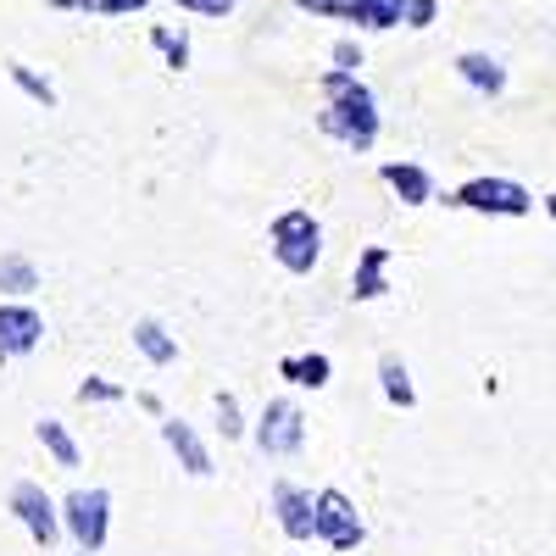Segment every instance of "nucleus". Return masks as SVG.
I'll use <instances>...</instances> for the list:
<instances>
[{"label":"nucleus","mask_w":556,"mask_h":556,"mask_svg":"<svg viewBox=\"0 0 556 556\" xmlns=\"http://www.w3.org/2000/svg\"><path fill=\"white\" fill-rule=\"evenodd\" d=\"M317 84H323V101H329L317 112V128L329 139H340V146H351V151H374L379 146V101H374V89H367L356 73H345V67H329Z\"/></svg>","instance_id":"f257e3e1"},{"label":"nucleus","mask_w":556,"mask_h":556,"mask_svg":"<svg viewBox=\"0 0 556 556\" xmlns=\"http://www.w3.org/2000/svg\"><path fill=\"white\" fill-rule=\"evenodd\" d=\"M267 240H273V256H278V267H285V273H312L317 256H323V228L301 206L295 212H278L273 228H267Z\"/></svg>","instance_id":"f03ea898"},{"label":"nucleus","mask_w":556,"mask_h":556,"mask_svg":"<svg viewBox=\"0 0 556 556\" xmlns=\"http://www.w3.org/2000/svg\"><path fill=\"white\" fill-rule=\"evenodd\" d=\"M56 513H62V529L73 534L78 551L96 556L106 545V534H112V495L106 490H73Z\"/></svg>","instance_id":"7ed1b4c3"},{"label":"nucleus","mask_w":556,"mask_h":556,"mask_svg":"<svg viewBox=\"0 0 556 556\" xmlns=\"http://www.w3.org/2000/svg\"><path fill=\"white\" fill-rule=\"evenodd\" d=\"M451 206L484 212V217H523V212H534V195L523 190L518 178H468V184L451 195Z\"/></svg>","instance_id":"20e7f679"},{"label":"nucleus","mask_w":556,"mask_h":556,"mask_svg":"<svg viewBox=\"0 0 556 556\" xmlns=\"http://www.w3.org/2000/svg\"><path fill=\"white\" fill-rule=\"evenodd\" d=\"M312 534L317 540H329L334 551H356L362 545V518H356V506H351V495L345 490H323V495H312Z\"/></svg>","instance_id":"39448f33"},{"label":"nucleus","mask_w":556,"mask_h":556,"mask_svg":"<svg viewBox=\"0 0 556 556\" xmlns=\"http://www.w3.org/2000/svg\"><path fill=\"white\" fill-rule=\"evenodd\" d=\"M256 445L262 456H295L306 445V417L295 401H267L256 417Z\"/></svg>","instance_id":"423d86ee"},{"label":"nucleus","mask_w":556,"mask_h":556,"mask_svg":"<svg viewBox=\"0 0 556 556\" xmlns=\"http://www.w3.org/2000/svg\"><path fill=\"white\" fill-rule=\"evenodd\" d=\"M12 513H17V523L34 534V545L45 551V556H51L56 551V540H62V513H56V501L51 495H45V484H17L12 490Z\"/></svg>","instance_id":"0eeeda50"},{"label":"nucleus","mask_w":556,"mask_h":556,"mask_svg":"<svg viewBox=\"0 0 556 556\" xmlns=\"http://www.w3.org/2000/svg\"><path fill=\"white\" fill-rule=\"evenodd\" d=\"M39 340H45V317L23 301H0V362L28 356Z\"/></svg>","instance_id":"6e6552de"},{"label":"nucleus","mask_w":556,"mask_h":556,"mask_svg":"<svg viewBox=\"0 0 556 556\" xmlns=\"http://www.w3.org/2000/svg\"><path fill=\"white\" fill-rule=\"evenodd\" d=\"M162 440H167V451L178 456V468L190 473V479H206V473H212V451L201 445V434H195L190 424H178V417H162Z\"/></svg>","instance_id":"1a4fd4ad"},{"label":"nucleus","mask_w":556,"mask_h":556,"mask_svg":"<svg viewBox=\"0 0 556 556\" xmlns=\"http://www.w3.org/2000/svg\"><path fill=\"white\" fill-rule=\"evenodd\" d=\"M273 513L290 540H312V495L301 484H273Z\"/></svg>","instance_id":"9d476101"},{"label":"nucleus","mask_w":556,"mask_h":556,"mask_svg":"<svg viewBox=\"0 0 556 556\" xmlns=\"http://www.w3.org/2000/svg\"><path fill=\"white\" fill-rule=\"evenodd\" d=\"M384 184H390L406 206H429V201H434V178L417 167V162H384Z\"/></svg>","instance_id":"9b49d317"},{"label":"nucleus","mask_w":556,"mask_h":556,"mask_svg":"<svg viewBox=\"0 0 556 556\" xmlns=\"http://www.w3.org/2000/svg\"><path fill=\"white\" fill-rule=\"evenodd\" d=\"M456 73H462V84H468V89H479V96H501V89H506V67L495 56H484V51H462L456 56Z\"/></svg>","instance_id":"f8f14e48"},{"label":"nucleus","mask_w":556,"mask_h":556,"mask_svg":"<svg viewBox=\"0 0 556 556\" xmlns=\"http://www.w3.org/2000/svg\"><path fill=\"white\" fill-rule=\"evenodd\" d=\"M384 267H390V251L384 245H367L362 256H356V278H351V295L356 301H379L390 285H384Z\"/></svg>","instance_id":"ddd939ff"},{"label":"nucleus","mask_w":556,"mask_h":556,"mask_svg":"<svg viewBox=\"0 0 556 556\" xmlns=\"http://www.w3.org/2000/svg\"><path fill=\"white\" fill-rule=\"evenodd\" d=\"M278 374H285L290 384L323 390V384H329V374H334V362L323 356V351H312V356H285V362H278Z\"/></svg>","instance_id":"4468645a"},{"label":"nucleus","mask_w":556,"mask_h":556,"mask_svg":"<svg viewBox=\"0 0 556 556\" xmlns=\"http://www.w3.org/2000/svg\"><path fill=\"white\" fill-rule=\"evenodd\" d=\"M39 445L45 451H51V462H56V468H78V440L67 434V424H56V417H39Z\"/></svg>","instance_id":"2eb2a0df"},{"label":"nucleus","mask_w":556,"mask_h":556,"mask_svg":"<svg viewBox=\"0 0 556 556\" xmlns=\"http://www.w3.org/2000/svg\"><path fill=\"white\" fill-rule=\"evenodd\" d=\"M134 345L146 351V362H156V367H167V362L178 356V340H173V334L162 329V323H151V317H146V323H139V329H134Z\"/></svg>","instance_id":"dca6fc26"},{"label":"nucleus","mask_w":556,"mask_h":556,"mask_svg":"<svg viewBox=\"0 0 556 556\" xmlns=\"http://www.w3.org/2000/svg\"><path fill=\"white\" fill-rule=\"evenodd\" d=\"M401 12H406V0H356V12H351V23L356 28H401Z\"/></svg>","instance_id":"f3484780"},{"label":"nucleus","mask_w":556,"mask_h":556,"mask_svg":"<svg viewBox=\"0 0 556 556\" xmlns=\"http://www.w3.org/2000/svg\"><path fill=\"white\" fill-rule=\"evenodd\" d=\"M0 290H7V295H28V290H39V267H34L23 251L0 256Z\"/></svg>","instance_id":"a211bd4d"},{"label":"nucleus","mask_w":556,"mask_h":556,"mask_svg":"<svg viewBox=\"0 0 556 556\" xmlns=\"http://www.w3.org/2000/svg\"><path fill=\"white\" fill-rule=\"evenodd\" d=\"M379 379H384V395H390V406H417V390H412V374H406V362L401 356H384L379 362Z\"/></svg>","instance_id":"6ab92c4d"},{"label":"nucleus","mask_w":556,"mask_h":556,"mask_svg":"<svg viewBox=\"0 0 556 556\" xmlns=\"http://www.w3.org/2000/svg\"><path fill=\"white\" fill-rule=\"evenodd\" d=\"M7 73H12V84L23 89V96H28V101H39L45 112H51V106H56V89H51V78H39V73H34V67H23V62H12Z\"/></svg>","instance_id":"aec40b11"},{"label":"nucleus","mask_w":556,"mask_h":556,"mask_svg":"<svg viewBox=\"0 0 556 556\" xmlns=\"http://www.w3.org/2000/svg\"><path fill=\"white\" fill-rule=\"evenodd\" d=\"M151 45H156V51L167 56V67H178V73L190 67V39H184V34H173V28H156V34H151Z\"/></svg>","instance_id":"412c9836"},{"label":"nucleus","mask_w":556,"mask_h":556,"mask_svg":"<svg viewBox=\"0 0 556 556\" xmlns=\"http://www.w3.org/2000/svg\"><path fill=\"white\" fill-rule=\"evenodd\" d=\"M217 424H223V440H240L245 434V417H240V401L235 395H217Z\"/></svg>","instance_id":"4be33fe9"},{"label":"nucleus","mask_w":556,"mask_h":556,"mask_svg":"<svg viewBox=\"0 0 556 556\" xmlns=\"http://www.w3.org/2000/svg\"><path fill=\"white\" fill-rule=\"evenodd\" d=\"M301 12H312V17H345L351 23V12H356V0H295Z\"/></svg>","instance_id":"5701e85b"},{"label":"nucleus","mask_w":556,"mask_h":556,"mask_svg":"<svg viewBox=\"0 0 556 556\" xmlns=\"http://www.w3.org/2000/svg\"><path fill=\"white\" fill-rule=\"evenodd\" d=\"M434 17H440V0H406V12H401L406 28H429Z\"/></svg>","instance_id":"b1692460"},{"label":"nucleus","mask_w":556,"mask_h":556,"mask_svg":"<svg viewBox=\"0 0 556 556\" xmlns=\"http://www.w3.org/2000/svg\"><path fill=\"white\" fill-rule=\"evenodd\" d=\"M178 7L195 12V17H228V12L240 7V0H178Z\"/></svg>","instance_id":"393cba45"},{"label":"nucleus","mask_w":556,"mask_h":556,"mask_svg":"<svg viewBox=\"0 0 556 556\" xmlns=\"http://www.w3.org/2000/svg\"><path fill=\"white\" fill-rule=\"evenodd\" d=\"M78 401H123V390L112 379H84L78 384Z\"/></svg>","instance_id":"a878e982"},{"label":"nucleus","mask_w":556,"mask_h":556,"mask_svg":"<svg viewBox=\"0 0 556 556\" xmlns=\"http://www.w3.org/2000/svg\"><path fill=\"white\" fill-rule=\"evenodd\" d=\"M334 67H345V73L362 67V45H356V39H340V45H334Z\"/></svg>","instance_id":"bb28decb"},{"label":"nucleus","mask_w":556,"mask_h":556,"mask_svg":"<svg viewBox=\"0 0 556 556\" xmlns=\"http://www.w3.org/2000/svg\"><path fill=\"white\" fill-rule=\"evenodd\" d=\"M151 0H96V12H106V17H128V12H146Z\"/></svg>","instance_id":"cd10ccee"},{"label":"nucleus","mask_w":556,"mask_h":556,"mask_svg":"<svg viewBox=\"0 0 556 556\" xmlns=\"http://www.w3.org/2000/svg\"><path fill=\"white\" fill-rule=\"evenodd\" d=\"M45 7H56V12H96V0H45Z\"/></svg>","instance_id":"c85d7f7f"},{"label":"nucleus","mask_w":556,"mask_h":556,"mask_svg":"<svg viewBox=\"0 0 556 556\" xmlns=\"http://www.w3.org/2000/svg\"><path fill=\"white\" fill-rule=\"evenodd\" d=\"M545 212H551V223H556V195H545Z\"/></svg>","instance_id":"c756f323"},{"label":"nucleus","mask_w":556,"mask_h":556,"mask_svg":"<svg viewBox=\"0 0 556 556\" xmlns=\"http://www.w3.org/2000/svg\"><path fill=\"white\" fill-rule=\"evenodd\" d=\"M78 556H89V551H78Z\"/></svg>","instance_id":"7c9ffc66"}]
</instances>
